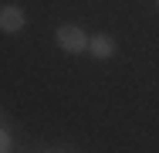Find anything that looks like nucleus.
Returning <instances> with one entry per match:
<instances>
[{
	"mask_svg": "<svg viewBox=\"0 0 159 153\" xmlns=\"http://www.w3.org/2000/svg\"><path fill=\"white\" fill-rule=\"evenodd\" d=\"M58 44H61V51H68V55H81V51H88V34L78 27V24H61L58 27Z\"/></svg>",
	"mask_w": 159,
	"mask_h": 153,
	"instance_id": "nucleus-1",
	"label": "nucleus"
},
{
	"mask_svg": "<svg viewBox=\"0 0 159 153\" xmlns=\"http://www.w3.org/2000/svg\"><path fill=\"white\" fill-rule=\"evenodd\" d=\"M88 51H92L98 61H102V58H112V55H115V41H112L108 34H92V41H88Z\"/></svg>",
	"mask_w": 159,
	"mask_h": 153,
	"instance_id": "nucleus-3",
	"label": "nucleus"
},
{
	"mask_svg": "<svg viewBox=\"0 0 159 153\" xmlns=\"http://www.w3.org/2000/svg\"><path fill=\"white\" fill-rule=\"evenodd\" d=\"M24 10L20 7H14V3H7L3 10H0V31H7V34H14V31H20L24 27Z\"/></svg>",
	"mask_w": 159,
	"mask_h": 153,
	"instance_id": "nucleus-2",
	"label": "nucleus"
},
{
	"mask_svg": "<svg viewBox=\"0 0 159 153\" xmlns=\"http://www.w3.org/2000/svg\"><path fill=\"white\" fill-rule=\"evenodd\" d=\"M156 3H159V0H156Z\"/></svg>",
	"mask_w": 159,
	"mask_h": 153,
	"instance_id": "nucleus-4",
	"label": "nucleus"
}]
</instances>
